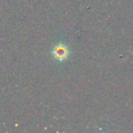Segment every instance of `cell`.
Instances as JSON below:
<instances>
[{"instance_id":"1","label":"cell","mask_w":133,"mask_h":133,"mask_svg":"<svg viewBox=\"0 0 133 133\" xmlns=\"http://www.w3.org/2000/svg\"><path fill=\"white\" fill-rule=\"evenodd\" d=\"M53 56L56 59L63 61L69 57V48L63 44H58L55 46L53 49Z\"/></svg>"}]
</instances>
